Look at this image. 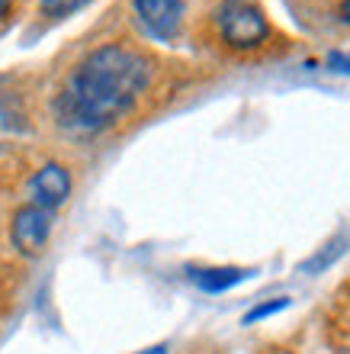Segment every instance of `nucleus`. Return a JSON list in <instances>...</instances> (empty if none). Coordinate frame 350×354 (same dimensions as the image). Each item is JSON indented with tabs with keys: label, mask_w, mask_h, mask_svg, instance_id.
<instances>
[{
	"label": "nucleus",
	"mask_w": 350,
	"mask_h": 354,
	"mask_svg": "<svg viewBox=\"0 0 350 354\" xmlns=\"http://www.w3.org/2000/svg\"><path fill=\"white\" fill-rule=\"evenodd\" d=\"M260 354H295V351H289V348H280V345H270V348H264Z\"/></svg>",
	"instance_id": "nucleus-12"
},
{
	"label": "nucleus",
	"mask_w": 350,
	"mask_h": 354,
	"mask_svg": "<svg viewBox=\"0 0 350 354\" xmlns=\"http://www.w3.org/2000/svg\"><path fill=\"white\" fill-rule=\"evenodd\" d=\"M90 0H36V13L46 23H61V19L74 17L77 10H84Z\"/></svg>",
	"instance_id": "nucleus-7"
},
{
	"label": "nucleus",
	"mask_w": 350,
	"mask_h": 354,
	"mask_svg": "<svg viewBox=\"0 0 350 354\" xmlns=\"http://www.w3.org/2000/svg\"><path fill=\"white\" fill-rule=\"evenodd\" d=\"M289 306V299L286 297H280V299H273V303H260V306H254L244 316V326H254V322H260V319H270V316H277L280 309H286Z\"/></svg>",
	"instance_id": "nucleus-8"
},
{
	"label": "nucleus",
	"mask_w": 350,
	"mask_h": 354,
	"mask_svg": "<svg viewBox=\"0 0 350 354\" xmlns=\"http://www.w3.org/2000/svg\"><path fill=\"white\" fill-rule=\"evenodd\" d=\"M17 7H19V0H0V29L10 23V17L17 13Z\"/></svg>",
	"instance_id": "nucleus-10"
},
{
	"label": "nucleus",
	"mask_w": 350,
	"mask_h": 354,
	"mask_svg": "<svg viewBox=\"0 0 350 354\" xmlns=\"http://www.w3.org/2000/svg\"><path fill=\"white\" fill-rule=\"evenodd\" d=\"M338 354H350V345H344V348H341V351H338Z\"/></svg>",
	"instance_id": "nucleus-14"
},
{
	"label": "nucleus",
	"mask_w": 350,
	"mask_h": 354,
	"mask_svg": "<svg viewBox=\"0 0 350 354\" xmlns=\"http://www.w3.org/2000/svg\"><path fill=\"white\" fill-rule=\"evenodd\" d=\"M167 75V62L139 39L93 42L58 77L48 97V120L71 142L110 136L155 106Z\"/></svg>",
	"instance_id": "nucleus-1"
},
{
	"label": "nucleus",
	"mask_w": 350,
	"mask_h": 354,
	"mask_svg": "<svg viewBox=\"0 0 350 354\" xmlns=\"http://www.w3.org/2000/svg\"><path fill=\"white\" fill-rule=\"evenodd\" d=\"M209 39L231 55H264L277 46V26L257 0H215L209 13Z\"/></svg>",
	"instance_id": "nucleus-2"
},
{
	"label": "nucleus",
	"mask_w": 350,
	"mask_h": 354,
	"mask_svg": "<svg viewBox=\"0 0 350 354\" xmlns=\"http://www.w3.org/2000/svg\"><path fill=\"white\" fill-rule=\"evenodd\" d=\"M328 68L341 71V75H350V52H328Z\"/></svg>",
	"instance_id": "nucleus-9"
},
{
	"label": "nucleus",
	"mask_w": 350,
	"mask_h": 354,
	"mask_svg": "<svg viewBox=\"0 0 350 354\" xmlns=\"http://www.w3.org/2000/svg\"><path fill=\"white\" fill-rule=\"evenodd\" d=\"M132 17L151 42L174 46L190 29V0H132Z\"/></svg>",
	"instance_id": "nucleus-5"
},
{
	"label": "nucleus",
	"mask_w": 350,
	"mask_h": 354,
	"mask_svg": "<svg viewBox=\"0 0 350 354\" xmlns=\"http://www.w3.org/2000/svg\"><path fill=\"white\" fill-rule=\"evenodd\" d=\"M186 274L203 293H225V290L238 287L241 280L251 277V270L244 268H200V264L186 268Z\"/></svg>",
	"instance_id": "nucleus-6"
},
{
	"label": "nucleus",
	"mask_w": 350,
	"mask_h": 354,
	"mask_svg": "<svg viewBox=\"0 0 350 354\" xmlns=\"http://www.w3.org/2000/svg\"><path fill=\"white\" fill-rule=\"evenodd\" d=\"M74 194V171L61 158H42L23 174L19 180V200L61 213V206L71 200Z\"/></svg>",
	"instance_id": "nucleus-4"
},
{
	"label": "nucleus",
	"mask_w": 350,
	"mask_h": 354,
	"mask_svg": "<svg viewBox=\"0 0 350 354\" xmlns=\"http://www.w3.org/2000/svg\"><path fill=\"white\" fill-rule=\"evenodd\" d=\"M338 19L344 26H350V0H338Z\"/></svg>",
	"instance_id": "nucleus-11"
},
{
	"label": "nucleus",
	"mask_w": 350,
	"mask_h": 354,
	"mask_svg": "<svg viewBox=\"0 0 350 354\" xmlns=\"http://www.w3.org/2000/svg\"><path fill=\"white\" fill-rule=\"evenodd\" d=\"M135 354H167V345H155V348H145V351H135Z\"/></svg>",
	"instance_id": "nucleus-13"
},
{
	"label": "nucleus",
	"mask_w": 350,
	"mask_h": 354,
	"mask_svg": "<svg viewBox=\"0 0 350 354\" xmlns=\"http://www.w3.org/2000/svg\"><path fill=\"white\" fill-rule=\"evenodd\" d=\"M55 223H58V213L42 209V206L29 203V200H17L7 209L3 223H0L3 245L19 261H36V258L46 254L48 242H52V232H55Z\"/></svg>",
	"instance_id": "nucleus-3"
}]
</instances>
